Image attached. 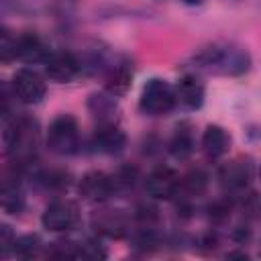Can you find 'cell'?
<instances>
[{"label": "cell", "mask_w": 261, "mask_h": 261, "mask_svg": "<svg viewBox=\"0 0 261 261\" xmlns=\"http://www.w3.org/2000/svg\"><path fill=\"white\" fill-rule=\"evenodd\" d=\"M47 145L53 153L57 155H71L77 151L80 145V133H77V122L69 114L57 116L47 133Z\"/></svg>", "instance_id": "cell-1"}, {"label": "cell", "mask_w": 261, "mask_h": 261, "mask_svg": "<svg viewBox=\"0 0 261 261\" xmlns=\"http://www.w3.org/2000/svg\"><path fill=\"white\" fill-rule=\"evenodd\" d=\"M37 139H39V128L37 122L31 118H18L16 122L10 124L8 133H6V145L10 155H14L16 159H29L35 153L37 147Z\"/></svg>", "instance_id": "cell-2"}, {"label": "cell", "mask_w": 261, "mask_h": 261, "mask_svg": "<svg viewBox=\"0 0 261 261\" xmlns=\"http://www.w3.org/2000/svg\"><path fill=\"white\" fill-rule=\"evenodd\" d=\"M175 92L173 88L165 82V80H151L141 94V108L147 114L159 116V114H167L173 110L175 106Z\"/></svg>", "instance_id": "cell-3"}, {"label": "cell", "mask_w": 261, "mask_h": 261, "mask_svg": "<svg viewBox=\"0 0 261 261\" xmlns=\"http://www.w3.org/2000/svg\"><path fill=\"white\" fill-rule=\"evenodd\" d=\"M80 220V212L77 206L69 200H57L53 204H49L43 212V226L47 230L53 232H63V230H71Z\"/></svg>", "instance_id": "cell-4"}, {"label": "cell", "mask_w": 261, "mask_h": 261, "mask_svg": "<svg viewBox=\"0 0 261 261\" xmlns=\"http://www.w3.org/2000/svg\"><path fill=\"white\" fill-rule=\"evenodd\" d=\"M14 94L24 104H39L45 98V82L43 77L33 69H18L12 77Z\"/></svg>", "instance_id": "cell-5"}, {"label": "cell", "mask_w": 261, "mask_h": 261, "mask_svg": "<svg viewBox=\"0 0 261 261\" xmlns=\"http://www.w3.org/2000/svg\"><path fill=\"white\" fill-rule=\"evenodd\" d=\"M179 188V177L171 167H157L145 179V190L155 200H169Z\"/></svg>", "instance_id": "cell-6"}, {"label": "cell", "mask_w": 261, "mask_h": 261, "mask_svg": "<svg viewBox=\"0 0 261 261\" xmlns=\"http://www.w3.org/2000/svg\"><path fill=\"white\" fill-rule=\"evenodd\" d=\"M45 71L51 80L55 82H69L77 75L80 71V63L77 59L67 53V51H55V53H49L47 59H45Z\"/></svg>", "instance_id": "cell-7"}, {"label": "cell", "mask_w": 261, "mask_h": 261, "mask_svg": "<svg viewBox=\"0 0 261 261\" xmlns=\"http://www.w3.org/2000/svg\"><path fill=\"white\" fill-rule=\"evenodd\" d=\"M116 190L114 179L102 171H90L80 181V192L90 202H102Z\"/></svg>", "instance_id": "cell-8"}, {"label": "cell", "mask_w": 261, "mask_h": 261, "mask_svg": "<svg viewBox=\"0 0 261 261\" xmlns=\"http://www.w3.org/2000/svg\"><path fill=\"white\" fill-rule=\"evenodd\" d=\"M92 147L98 153H118L124 147V133L116 126H100L92 137Z\"/></svg>", "instance_id": "cell-9"}, {"label": "cell", "mask_w": 261, "mask_h": 261, "mask_svg": "<svg viewBox=\"0 0 261 261\" xmlns=\"http://www.w3.org/2000/svg\"><path fill=\"white\" fill-rule=\"evenodd\" d=\"M175 100L188 108H200L204 102V86L194 75H184L175 86Z\"/></svg>", "instance_id": "cell-10"}, {"label": "cell", "mask_w": 261, "mask_h": 261, "mask_svg": "<svg viewBox=\"0 0 261 261\" xmlns=\"http://www.w3.org/2000/svg\"><path fill=\"white\" fill-rule=\"evenodd\" d=\"M49 55V49L43 45V41L35 35H22L16 41V57L22 61H45Z\"/></svg>", "instance_id": "cell-11"}, {"label": "cell", "mask_w": 261, "mask_h": 261, "mask_svg": "<svg viewBox=\"0 0 261 261\" xmlns=\"http://www.w3.org/2000/svg\"><path fill=\"white\" fill-rule=\"evenodd\" d=\"M220 181L224 188L228 190H241L249 184V177H251V169L247 163L243 161H232V163H226L222 169H220Z\"/></svg>", "instance_id": "cell-12"}, {"label": "cell", "mask_w": 261, "mask_h": 261, "mask_svg": "<svg viewBox=\"0 0 261 261\" xmlns=\"http://www.w3.org/2000/svg\"><path fill=\"white\" fill-rule=\"evenodd\" d=\"M202 147H204V151H206L208 157H212V159H214V157H220V155H224L226 149H228V135L224 133V128L212 124V126H208V128L204 130Z\"/></svg>", "instance_id": "cell-13"}, {"label": "cell", "mask_w": 261, "mask_h": 261, "mask_svg": "<svg viewBox=\"0 0 261 261\" xmlns=\"http://www.w3.org/2000/svg\"><path fill=\"white\" fill-rule=\"evenodd\" d=\"M24 206V196L18 184L14 181H0V208L4 212L16 214Z\"/></svg>", "instance_id": "cell-14"}, {"label": "cell", "mask_w": 261, "mask_h": 261, "mask_svg": "<svg viewBox=\"0 0 261 261\" xmlns=\"http://www.w3.org/2000/svg\"><path fill=\"white\" fill-rule=\"evenodd\" d=\"M130 82H133V69L126 63H120L106 77V90L114 96H122L130 88Z\"/></svg>", "instance_id": "cell-15"}, {"label": "cell", "mask_w": 261, "mask_h": 261, "mask_svg": "<svg viewBox=\"0 0 261 261\" xmlns=\"http://www.w3.org/2000/svg\"><path fill=\"white\" fill-rule=\"evenodd\" d=\"M71 257L86 259V261H98V259H106V251L98 241H84V243L73 245Z\"/></svg>", "instance_id": "cell-16"}, {"label": "cell", "mask_w": 261, "mask_h": 261, "mask_svg": "<svg viewBox=\"0 0 261 261\" xmlns=\"http://www.w3.org/2000/svg\"><path fill=\"white\" fill-rule=\"evenodd\" d=\"M206 184H208L206 173L200 171V169H196V171L188 173V175L184 177V181H179V188H184L190 196H198V194H202V192L206 190Z\"/></svg>", "instance_id": "cell-17"}, {"label": "cell", "mask_w": 261, "mask_h": 261, "mask_svg": "<svg viewBox=\"0 0 261 261\" xmlns=\"http://www.w3.org/2000/svg\"><path fill=\"white\" fill-rule=\"evenodd\" d=\"M192 147H194V143H192V135H190L186 128L177 130V135L173 137V141H171V145H169L171 153H173L175 157H179V159L188 157V155L192 153Z\"/></svg>", "instance_id": "cell-18"}, {"label": "cell", "mask_w": 261, "mask_h": 261, "mask_svg": "<svg viewBox=\"0 0 261 261\" xmlns=\"http://www.w3.org/2000/svg\"><path fill=\"white\" fill-rule=\"evenodd\" d=\"M39 249H41L39 237L37 234H24V237L14 241V249L12 251L16 255H20V257H33V255L39 253Z\"/></svg>", "instance_id": "cell-19"}, {"label": "cell", "mask_w": 261, "mask_h": 261, "mask_svg": "<svg viewBox=\"0 0 261 261\" xmlns=\"http://www.w3.org/2000/svg\"><path fill=\"white\" fill-rule=\"evenodd\" d=\"M16 37L10 35V31L0 27V61H10L16 57Z\"/></svg>", "instance_id": "cell-20"}, {"label": "cell", "mask_w": 261, "mask_h": 261, "mask_svg": "<svg viewBox=\"0 0 261 261\" xmlns=\"http://www.w3.org/2000/svg\"><path fill=\"white\" fill-rule=\"evenodd\" d=\"M14 241H16V237H14L12 228L6 224H0V255L10 253L14 249Z\"/></svg>", "instance_id": "cell-21"}, {"label": "cell", "mask_w": 261, "mask_h": 261, "mask_svg": "<svg viewBox=\"0 0 261 261\" xmlns=\"http://www.w3.org/2000/svg\"><path fill=\"white\" fill-rule=\"evenodd\" d=\"M8 112H10V100H8V94H6L4 86L0 84V118H4Z\"/></svg>", "instance_id": "cell-22"}, {"label": "cell", "mask_w": 261, "mask_h": 261, "mask_svg": "<svg viewBox=\"0 0 261 261\" xmlns=\"http://www.w3.org/2000/svg\"><path fill=\"white\" fill-rule=\"evenodd\" d=\"M184 2H186V4H200L202 0H184Z\"/></svg>", "instance_id": "cell-23"}]
</instances>
